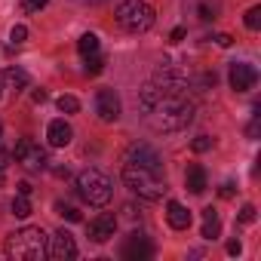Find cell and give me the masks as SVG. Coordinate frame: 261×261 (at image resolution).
Segmentation results:
<instances>
[{
  "label": "cell",
  "instance_id": "cb8c5ba5",
  "mask_svg": "<svg viewBox=\"0 0 261 261\" xmlns=\"http://www.w3.org/2000/svg\"><path fill=\"white\" fill-rule=\"evenodd\" d=\"M56 212H59L62 218H68V221H80V218H83L74 206H65V203H56Z\"/></svg>",
  "mask_w": 261,
  "mask_h": 261
},
{
  "label": "cell",
  "instance_id": "836d02e7",
  "mask_svg": "<svg viewBox=\"0 0 261 261\" xmlns=\"http://www.w3.org/2000/svg\"><path fill=\"white\" fill-rule=\"evenodd\" d=\"M16 188H19V194H25V197H31V191H34V188H31V185H28V181H19V185H16Z\"/></svg>",
  "mask_w": 261,
  "mask_h": 261
},
{
  "label": "cell",
  "instance_id": "e575fe53",
  "mask_svg": "<svg viewBox=\"0 0 261 261\" xmlns=\"http://www.w3.org/2000/svg\"><path fill=\"white\" fill-rule=\"evenodd\" d=\"M221 197H224V200H230V197H233V185H230V181H227V185H221Z\"/></svg>",
  "mask_w": 261,
  "mask_h": 261
},
{
  "label": "cell",
  "instance_id": "ab89813d",
  "mask_svg": "<svg viewBox=\"0 0 261 261\" xmlns=\"http://www.w3.org/2000/svg\"><path fill=\"white\" fill-rule=\"evenodd\" d=\"M0 136H4V126H0Z\"/></svg>",
  "mask_w": 261,
  "mask_h": 261
},
{
  "label": "cell",
  "instance_id": "8fae6325",
  "mask_svg": "<svg viewBox=\"0 0 261 261\" xmlns=\"http://www.w3.org/2000/svg\"><path fill=\"white\" fill-rule=\"evenodd\" d=\"M95 114H98V120L114 123L120 117V95L114 89H98V95H95Z\"/></svg>",
  "mask_w": 261,
  "mask_h": 261
},
{
  "label": "cell",
  "instance_id": "d4e9b609",
  "mask_svg": "<svg viewBox=\"0 0 261 261\" xmlns=\"http://www.w3.org/2000/svg\"><path fill=\"white\" fill-rule=\"evenodd\" d=\"M209 148H212V139H209V136H197V139L191 142V151H194V154H203V151H209Z\"/></svg>",
  "mask_w": 261,
  "mask_h": 261
},
{
  "label": "cell",
  "instance_id": "f35d334b",
  "mask_svg": "<svg viewBox=\"0 0 261 261\" xmlns=\"http://www.w3.org/2000/svg\"><path fill=\"white\" fill-rule=\"evenodd\" d=\"M83 4H101V0H83Z\"/></svg>",
  "mask_w": 261,
  "mask_h": 261
},
{
  "label": "cell",
  "instance_id": "4fadbf2b",
  "mask_svg": "<svg viewBox=\"0 0 261 261\" xmlns=\"http://www.w3.org/2000/svg\"><path fill=\"white\" fill-rule=\"evenodd\" d=\"M114 230H117V218L108 215V212L89 221V240H92V243H108V240L114 237Z\"/></svg>",
  "mask_w": 261,
  "mask_h": 261
},
{
  "label": "cell",
  "instance_id": "ba28073f",
  "mask_svg": "<svg viewBox=\"0 0 261 261\" xmlns=\"http://www.w3.org/2000/svg\"><path fill=\"white\" fill-rule=\"evenodd\" d=\"M49 240V246H46V255L49 258H56V261H68V258H74L77 255V243H74V237L62 227V230H56L53 237H46Z\"/></svg>",
  "mask_w": 261,
  "mask_h": 261
},
{
  "label": "cell",
  "instance_id": "5b68a950",
  "mask_svg": "<svg viewBox=\"0 0 261 261\" xmlns=\"http://www.w3.org/2000/svg\"><path fill=\"white\" fill-rule=\"evenodd\" d=\"M77 191L89 206H105L114 194V181L101 169H83L77 175Z\"/></svg>",
  "mask_w": 261,
  "mask_h": 261
},
{
  "label": "cell",
  "instance_id": "d6a6232c",
  "mask_svg": "<svg viewBox=\"0 0 261 261\" xmlns=\"http://www.w3.org/2000/svg\"><path fill=\"white\" fill-rule=\"evenodd\" d=\"M31 98H34L37 105H43V101H46L49 95H46V89H34V95H31Z\"/></svg>",
  "mask_w": 261,
  "mask_h": 261
},
{
  "label": "cell",
  "instance_id": "7402d4cb",
  "mask_svg": "<svg viewBox=\"0 0 261 261\" xmlns=\"http://www.w3.org/2000/svg\"><path fill=\"white\" fill-rule=\"evenodd\" d=\"M13 215H16V218H28V215H31V203H28L25 194H19V197L13 200Z\"/></svg>",
  "mask_w": 261,
  "mask_h": 261
},
{
  "label": "cell",
  "instance_id": "60d3db41",
  "mask_svg": "<svg viewBox=\"0 0 261 261\" xmlns=\"http://www.w3.org/2000/svg\"><path fill=\"white\" fill-rule=\"evenodd\" d=\"M0 95H4V92H0Z\"/></svg>",
  "mask_w": 261,
  "mask_h": 261
},
{
  "label": "cell",
  "instance_id": "5bb4252c",
  "mask_svg": "<svg viewBox=\"0 0 261 261\" xmlns=\"http://www.w3.org/2000/svg\"><path fill=\"white\" fill-rule=\"evenodd\" d=\"M46 139H49L53 148H65V145L74 139V129H71L65 120H53V123L46 126Z\"/></svg>",
  "mask_w": 261,
  "mask_h": 261
},
{
  "label": "cell",
  "instance_id": "1f68e13d",
  "mask_svg": "<svg viewBox=\"0 0 261 261\" xmlns=\"http://www.w3.org/2000/svg\"><path fill=\"white\" fill-rule=\"evenodd\" d=\"M200 19H203V22H209V19H215V16H212V10H209L206 4H200Z\"/></svg>",
  "mask_w": 261,
  "mask_h": 261
},
{
  "label": "cell",
  "instance_id": "277c9868",
  "mask_svg": "<svg viewBox=\"0 0 261 261\" xmlns=\"http://www.w3.org/2000/svg\"><path fill=\"white\" fill-rule=\"evenodd\" d=\"M117 22L129 34H145V31L154 28L157 13H154L151 4H145V0H123V4L117 7Z\"/></svg>",
  "mask_w": 261,
  "mask_h": 261
},
{
  "label": "cell",
  "instance_id": "7a4b0ae2",
  "mask_svg": "<svg viewBox=\"0 0 261 261\" xmlns=\"http://www.w3.org/2000/svg\"><path fill=\"white\" fill-rule=\"evenodd\" d=\"M4 252L16 261H40L46 255V233L40 227H19L7 237Z\"/></svg>",
  "mask_w": 261,
  "mask_h": 261
},
{
  "label": "cell",
  "instance_id": "83f0119b",
  "mask_svg": "<svg viewBox=\"0 0 261 261\" xmlns=\"http://www.w3.org/2000/svg\"><path fill=\"white\" fill-rule=\"evenodd\" d=\"M258 129H261V120H258V117H255V120H252V123H249V129H246V136H249V139H252V142H255V139H258Z\"/></svg>",
  "mask_w": 261,
  "mask_h": 261
},
{
  "label": "cell",
  "instance_id": "484cf974",
  "mask_svg": "<svg viewBox=\"0 0 261 261\" xmlns=\"http://www.w3.org/2000/svg\"><path fill=\"white\" fill-rule=\"evenodd\" d=\"M10 40H13L16 46H19V43H25V40H28V28H25V25H16V28L10 31Z\"/></svg>",
  "mask_w": 261,
  "mask_h": 261
},
{
  "label": "cell",
  "instance_id": "8d00e7d4",
  "mask_svg": "<svg viewBox=\"0 0 261 261\" xmlns=\"http://www.w3.org/2000/svg\"><path fill=\"white\" fill-rule=\"evenodd\" d=\"M10 166V154L7 151H0V169H7Z\"/></svg>",
  "mask_w": 261,
  "mask_h": 261
},
{
  "label": "cell",
  "instance_id": "ffe728a7",
  "mask_svg": "<svg viewBox=\"0 0 261 261\" xmlns=\"http://www.w3.org/2000/svg\"><path fill=\"white\" fill-rule=\"evenodd\" d=\"M105 71V59L101 56H86V62H83V74H89V77H95V74H101Z\"/></svg>",
  "mask_w": 261,
  "mask_h": 261
},
{
  "label": "cell",
  "instance_id": "e0dca14e",
  "mask_svg": "<svg viewBox=\"0 0 261 261\" xmlns=\"http://www.w3.org/2000/svg\"><path fill=\"white\" fill-rule=\"evenodd\" d=\"M188 191L191 194H203L206 191V169L200 166V163H194V166H188Z\"/></svg>",
  "mask_w": 261,
  "mask_h": 261
},
{
  "label": "cell",
  "instance_id": "4dcf8cb0",
  "mask_svg": "<svg viewBox=\"0 0 261 261\" xmlns=\"http://www.w3.org/2000/svg\"><path fill=\"white\" fill-rule=\"evenodd\" d=\"M240 252H243L240 240H230V243H227V255H240Z\"/></svg>",
  "mask_w": 261,
  "mask_h": 261
},
{
  "label": "cell",
  "instance_id": "6da1fadb",
  "mask_svg": "<svg viewBox=\"0 0 261 261\" xmlns=\"http://www.w3.org/2000/svg\"><path fill=\"white\" fill-rule=\"evenodd\" d=\"M145 117H148V126L154 133H178V129L191 126L194 120V105L188 101L185 92H163L145 108Z\"/></svg>",
  "mask_w": 261,
  "mask_h": 261
},
{
  "label": "cell",
  "instance_id": "30bf717a",
  "mask_svg": "<svg viewBox=\"0 0 261 261\" xmlns=\"http://www.w3.org/2000/svg\"><path fill=\"white\" fill-rule=\"evenodd\" d=\"M258 83V71L249 62H233L230 65V89L233 92H249Z\"/></svg>",
  "mask_w": 261,
  "mask_h": 261
},
{
  "label": "cell",
  "instance_id": "44dd1931",
  "mask_svg": "<svg viewBox=\"0 0 261 261\" xmlns=\"http://www.w3.org/2000/svg\"><path fill=\"white\" fill-rule=\"evenodd\" d=\"M56 108H59L62 114H77V111H80V101H77L74 95H59Z\"/></svg>",
  "mask_w": 261,
  "mask_h": 261
},
{
  "label": "cell",
  "instance_id": "f546056e",
  "mask_svg": "<svg viewBox=\"0 0 261 261\" xmlns=\"http://www.w3.org/2000/svg\"><path fill=\"white\" fill-rule=\"evenodd\" d=\"M215 43H218V46H224V49H227V46H230V43H233V37H230V34H218V37H215Z\"/></svg>",
  "mask_w": 261,
  "mask_h": 261
},
{
  "label": "cell",
  "instance_id": "603a6c76",
  "mask_svg": "<svg viewBox=\"0 0 261 261\" xmlns=\"http://www.w3.org/2000/svg\"><path fill=\"white\" fill-rule=\"evenodd\" d=\"M246 28H249V31H258V28H261V7H249V13H246Z\"/></svg>",
  "mask_w": 261,
  "mask_h": 261
},
{
  "label": "cell",
  "instance_id": "7c38bea8",
  "mask_svg": "<svg viewBox=\"0 0 261 261\" xmlns=\"http://www.w3.org/2000/svg\"><path fill=\"white\" fill-rule=\"evenodd\" d=\"M151 255H154V243L145 233H129V240L123 246V258L126 261H145Z\"/></svg>",
  "mask_w": 261,
  "mask_h": 261
},
{
  "label": "cell",
  "instance_id": "9c48e42d",
  "mask_svg": "<svg viewBox=\"0 0 261 261\" xmlns=\"http://www.w3.org/2000/svg\"><path fill=\"white\" fill-rule=\"evenodd\" d=\"M126 163L142 166V169H151V172H160L163 169V160H160V154L151 145H133V148L126 151Z\"/></svg>",
  "mask_w": 261,
  "mask_h": 261
},
{
  "label": "cell",
  "instance_id": "4316f807",
  "mask_svg": "<svg viewBox=\"0 0 261 261\" xmlns=\"http://www.w3.org/2000/svg\"><path fill=\"white\" fill-rule=\"evenodd\" d=\"M240 221H243V224H252V221H255V206H252V203H246V206L240 209Z\"/></svg>",
  "mask_w": 261,
  "mask_h": 261
},
{
  "label": "cell",
  "instance_id": "9a60e30c",
  "mask_svg": "<svg viewBox=\"0 0 261 261\" xmlns=\"http://www.w3.org/2000/svg\"><path fill=\"white\" fill-rule=\"evenodd\" d=\"M166 221H169V227L172 230H188L191 227V209H185L181 203H169L166 206Z\"/></svg>",
  "mask_w": 261,
  "mask_h": 261
},
{
  "label": "cell",
  "instance_id": "3957f363",
  "mask_svg": "<svg viewBox=\"0 0 261 261\" xmlns=\"http://www.w3.org/2000/svg\"><path fill=\"white\" fill-rule=\"evenodd\" d=\"M123 181L133 194H139L142 200H151V203H157L166 194V181L160 178V172H151V169H142L133 163L123 166Z\"/></svg>",
  "mask_w": 261,
  "mask_h": 261
},
{
  "label": "cell",
  "instance_id": "ac0fdd59",
  "mask_svg": "<svg viewBox=\"0 0 261 261\" xmlns=\"http://www.w3.org/2000/svg\"><path fill=\"white\" fill-rule=\"evenodd\" d=\"M221 233V221H218V212L209 206L203 209V240H215Z\"/></svg>",
  "mask_w": 261,
  "mask_h": 261
},
{
  "label": "cell",
  "instance_id": "f1b7e54d",
  "mask_svg": "<svg viewBox=\"0 0 261 261\" xmlns=\"http://www.w3.org/2000/svg\"><path fill=\"white\" fill-rule=\"evenodd\" d=\"M46 4H49V0H25V7H28V10H43Z\"/></svg>",
  "mask_w": 261,
  "mask_h": 261
},
{
  "label": "cell",
  "instance_id": "d590c367",
  "mask_svg": "<svg viewBox=\"0 0 261 261\" xmlns=\"http://www.w3.org/2000/svg\"><path fill=\"white\" fill-rule=\"evenodd\" d=\"M178 40H185V28H175L172 31V43H178Z\"/></svg>",
  "mask_w": 261,
  "mask_h": 261
},
{
  "label": "cell",
  "instance_id": "2e32d148",
  "mask_svg": "<svg viewBox=\"0 0 261 261\" xmlns=\"http://www.w3.org/2000/svg\"><path fill=\"white\" fill-rule=\"evenodd\" d=\"M4 83L19 92V89H28V86H31V77H28V71H22V68H7V71H4Z\"/></svg>",
  "mask_w": 261,
  "mask_h": 261
},
{
  "label": "cell",
  "instance_id": "8992f818",
  "mask_svg": "<svg viewBox=\"0 0 261 261\" xmlns=\"http://www.w3.org/2000/svg\"><path fill=\"white\" fill-rule=\"evenodd\" d=\"M188 71L185 68H178V65H172V62H163L157 71H154V86L157 89H163V92H185V86H188Z\"/></svg>",
  "mask_w": 261,
  "mask_h": 261
},
{
  "label": "cell",
  "instance_id": "52a82bcc",
  "mask_svg": "<svg viewBox=\"0 0 261 261\" xmlns=\"http://www.w3.org/2000/svg\"><path fill=\"white\" fill-rule=\"evenodd\" d=\"M28 172H43L46 166H49V157H46V151L40 148V145H34L31 139H22L19 145H16V154H13Z\"/></svg>",
  "mask_w": 261,
  "mask_h": 261
},
{
  "label": "cell",
  "instance_id": "d6986e66",
  "mask_svg": "<svg viewBox=\"0 0 261 261\" xmlns=\"http://www.w3.org/2000/svg\"><path fill=\"white\" fill-rule=\"evenodd\" d=\"M77 49H80V56H92V53H98V37H95V34H83V37L77 40Z\"/></svg>",
  "mask_w": 261,
  "mask_h": 261
},
{
  "label": "cell",
  "instance_id": "74e56055",
  "mask_svg": "<svg viewBox=\"0 0 261 261\" xmlns=\"http://www.w3.org/2000/svg\"><path fill=\"white\" fill-rule=\"evenodd\" d=\"M7 181V169H0V185H4Z\"/></svg>",
  "mask_w": 261,
  "mask_h": 261
}]
</instances>
